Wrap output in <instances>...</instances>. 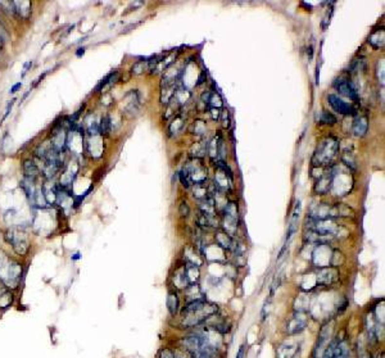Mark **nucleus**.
<instances>
[{"mask_svg": "<svg viewBox=\"0 0 385 358\" xmlns=\"http://www.w3.org/2000/svg\"><path fill=\"white\" fill-rule=\"evenodd\" d=\"M158 358H175V356L170 348H161L158 352Z\"/></svg>", "mask_w": 385, "mask_h": 358, "instance_id": "nucleus-28", "label": "nucleus"}, {"mask_svg": "<svg viewBox=\"0 0 385 358\" xmlns=\"http://www.w3.org/2000/svg\"><path fill=\"white\" fill-rule=\"evenodd\" d=\"M85 50H86V48H85V46H82V48H78V49L76 50V57H77V58H81V57L84 56Z\"/></svg>", "mask_w": 385, "mask_h": 358, "instance_id": "nucleus-37", "label": "nucleus"}, {"mask_svg": "<svg viewBox=\"0 0 385 358\" xmlns=\"http://www.w3.org/2000/svg\"><path fill=\"white\" fill-rule=\"evenodd\" d=\"M166 305H167V309L170 315L172 317H175L180 311V299L177 297V293L171 290V292L167 294V299H166Z\"/></svg>", "mask_w": 385, "mask_h": 358, "instance_id": "nucleus-13", "label": "nucleus"}, {"mask_svg": "<svg viewBox=\"0 0 385 358\" xmlns=\"http://www.w3.org/2000/svg\"><path fill=\"white\" fill-rule=\"evenodd\" d=\"M179 213L181 214L182 217H188V216H189L190 208H189V206H188V203H186V202H182V203L180 204Z\"/></svg>", "mask_w": 385, "mask_h": 358, "instance_id": "nucleus-29", "label": "nucleus"}, {"mask_svg": "<svg viewBox=\"0 0 385 358\" xmlns=\"http://www.w3.org/2000/svg\"><path fill=\"white\" fill-rule=\"evenodd\" d=\"M22 170L25 173V179L30 181H36L38 176L41 175V171L38 169V166L32 159H25L22 163Z\"/></svg>", "mask_w": 385, "mask_h": 358, "instance_id": "nucleus-9", "label": "nucleus"}, {"mask_svg": "<svg viewBox=\"0 0 385 358\" xmlns=\"http://www.w3.org/2000/svg\"><path fill=\"white\" fill-rule=\"evenodd\" d=\"M214 240L217 243V245L220 246L221 249L224 250H232L235 243L234 239L231 238V235H229L228 232L225 231H217L214 235Z\"/></svg>", "mask_w": 385, "mask_h": 358, "instance_id": "nucleus-10", "label": "nucleus"}, {"mask_svg": "<svg viewBox=\"0 0 385 358\" xmlns=\"http://www.w3.org/2000/svg\"><path fill=\"white\" fill-rule=\"evenodd\" d=\"M173 283H175L176 288L184 289V290H185L186 286L189 285L188 284V280H186L185 270H184V267L175 272V275H173Z\"/></svg>", "mask_w": 385, "mask_h": 358, "instance_id": "nucleus-20", "label": "nucleus"}, {"mask_svg": "<svg viewBox=\"0 0 385 358\" xmlns=\"http://www.w3.org/2000/svg\"><path fill=\"white\" fill-rule=\"evenodd\" d=\"M336 89H338V92H339L340 94L346 96V98L352 99V100H356V102L358 100V94L357 92H356V89H354L353 85L350 84V82H348V81L342 80L340 82H338V84H336Z\"/></svg>", "mask_w": 385, "mask_h": 358, "instance_id": "nucleus-12", "label": "nucleus"}, {"mask_svg": "<svg viewBox=\"0 0 385 358\" xmlns=\"http://www.w3.org/2000/svg\"><path fill=\"white\" fill-rule=\"evenodd\" d=\"M111 131V118L108 116H104L99 123V133L100 135H108Z\"/></svg>", "mask_w": 385, "mask_h": 358, "instance_id": "nucleus-24", "label": "nucleus"}, {"mask_svg": "<svg viewBox=\"0 0 385 358\" xmlns=\"http://www.w3.org/2000/svg\"><path fill=\"white\" fill-rule=\"evenodd\" d=\"M368 129V118L366 116H360L354 119L353 122V132L356 136L361 137L366 135Z\"/></svg>", "mask_w": 385, "mask_h": 358, "instance_id": "nucleus-15", "label": "nucleus"}, {"mask_svg": "<svg viewBox=\"0 0 385 358\" xmlns=\"http://www.w3.org/2000/svg\"><path fill=\"white\" fill-rule=\"evenodd\" d=\"M327 100H329L330 106L334 108V111L340 113V114L346 116V114H352V113H353V108H352V106H349L348 103L342 100V99H340L339 96H336V95L330 94L329 96H327Z\"/></svg>", "mask_w": 385, "mask_h": 358, "instance_id": "nucleus-8", "label": "nucleus"}, {"mask_svg": "<svg viewBox=\"0 0 385 358\" xmlns=\"http://www.w3.org/2000/svg\"><path fill=\"white\" fill-rule=\"evenodd\" d=\"M320 121H321L322 123H326V125H335L336 117L334 116V114H331V113L324 111V112L321 113V116H320Z\"/></svg>", "mask_w": 385, "mask_h": 358, "instance_id": "nucleus-26", "label": "nucleus"}, {"mask_svg": "<svg viewBox=\"0 0 385 358\" xmlns=\"http://www.w3.org/2000/svg\"><path fill=\"white\" fill-rule=\"evenodd\" d=\"M25 271L23 264L18 260L11 258L0 249V281L9 290L14 292L19 288Z\"/></svg>", "mask_w": 385, "mask_h": 358, "instance_id": "nucleus-2", "label": "nucleus"}, {"mask_svg": "<svg viewBox=\"0 0 385 358\" xmlns=\"http://www.w3.org/2000/svg\"><path fill=\"white\" fill-rule=\"evenodd\" d=\"M277 358H294L298 353L297 345H281L277 349Z\"/></svg>", "mask_w": 385, "mask_h": 358, "instance_id": "nucleus-19", "label": "nucleus"}, {"mask_svg": "<svg viewBox=\"0 0 385 358\" xmlns=\"http://www.w3.org/2000/svg\"><path fill=\"white\" fill-rule=\"evenodd\" d=\"M117 77H118V72H113V74H109L107 77L104 78V80H102V82L98 85V88H96V92L98 93H104V89L105 88H109L111 85L115 82L116 80H117Z\"/></svg>", "mask_w": 385, "mask_h": 358, "instance_id": "nucleus-21", "label": "nucleus"}, {"mask_svg": "<svg viewBox=\"0 0 385 358\" xmlns=\"http://www.w3.org/2000/svg\"><path fill=\"white\" fill-rule=\"evenodd\" d=\"M32 67V60H27L25 64H23V72H22V77H25V75L27 74L28 70Z\"/></svg>", "mask_w": 385, "mask_h": 358, "instance_id": "nucleus-34", "label": "nucleus"}, {"mask_svg": "<svg viewBox=\"0 0 385 358\" xmlns=\"http://www.w3.org/2000/svg\"><path fill=\"white\" fill-rule=\"evenodd\" d=\"M316 279L319 285H331L338 280V271L335 267H324L320 268Z\"/></svg>", "mask_w": 385, "mask_h": 358, "instance_id": "nucleus-7", "label": "nucleus"}, {"mask_svg": "<svg viewBox=\"0 0 385 358\" xmlns=\"http://www.w3.org/2000/svg\"><path fill=\"white\" fill-rule=\"evenodd\" d=\"M384 59H380L378 62V64H376V77H378V81L379 84L384 85V80H385V76H384Z\"/></svg>", "mask_w": 385, "mask_h": 358, "instance_id": "nucleus-25", "label": "nucleus"}, {"mask_svg": "<svg viewBox=\"0 0 385 358\" xmlns=\"http://www.w3.org/2000/svg\"><path fill=\"white\" fill-rule=\"evenodd\" d=\"M3 238L18 257H25L30 253L31 240L23 227H9L4 232Z\"/></svg>", "mask_w": 385, "mask_h": 358, "instance_id": "nucleus-3", "label": "nucleus"}, {"mask_svg": "<svg viewBox=\"0 0 385 358\" xmlns=\"http://www.w3.org/2000/svg\"><path fill=\"white\" fill-rule=\"evenodd\" d=\"M331 183H333V175H329L327 172L322 173L316 181L315 191L317 194H326L331 188Z\"/></svg>", "mask_w": 385, "mask_h": 358, "instance_id": "nucleus-11", "label": "nucleus"}, {"mask_svg": "<svg viewBox=\"0 0 385 358\" xmlns=\"http://www.w3.org/2000/svg\"><path fill=\"white\" fill-rule=\"evenodd\" d=\"M247 356V345L242 344L239 347V351L236 353V358H244Z\"/></svg>", "mask_w": 385, "mask_h": 358, "instance_id": "nucleus-32", "label": "nucleus"}, {"mask_svg": "<svg viewBox=\"0 0 385 358\" xmlns=\"http://www.w3.org/2000/svg\"><path fill=\"white\" fill-rule=\"evenodd\" d=\"M46 75H48V72H44V74H42V75H40V76H38V77L35 80L34 85H32V88H35V86H38V84H40V82H41V81L46 77Z\"/></svg>", "mask_w": 385, "mask_h": 358, "instance_id": "nucleus-36", "label": "nucleus"}, {"mask_svg": "<svg viewBox=\"0 0 385 358\" xmlns=\"http://www.w3.org/2000/svg\"><path fill=\"white\" fill-rule=\"evenodd\" d=\"M211 113H212V119H220L221 118V112H220V108H216V107H212L211 108Z\"/></svg>", "mask_w": 385, "mask_h": 358, "instance_id": "nucleus-33", "label": "nucleus"}, {"mask_svg": "<svg viewBox=\"0 0 385 358\" xmlns=\"http://www.w3.org/2000/svg\"><path fill=\"white\" fill-rule=\"evenodd\" d=\"M184 270H185V276H186V280H188V284L189 285L196 284L200 276L199 267L192 266V264H188L185 267H184Z\"/></svg>", "mask_w": 385, "mask_h": 358, "instance_id": "nucleus-18", "label": "nucleus"}, {"mask_svg": "<svg viewBox=\"0 0 385 358\" xmlns=\"http://www.w3.org/2000/svg\"><path fill=\"white\" fill-rule=\"evenodd\" d=\"M185 294L186 298H188V303L198 301V299H203V294H202V290H200L198 284L188 285L185 289Z\"/></svg>", "mask_w": 385, "mask_h": 358, "instance_id": "nucleus-17", "label": "nucleus"}, {"mask_svg": "<svg viewBox=\"0 0 385 358\" xmlns=\"http://www.w3.org/2000/svg\"><path fill=\"white\" fill-rule=\"evenodd\" d=\"M338 148H339V143L335 139H326V140L321 141V144L317 147L313 159H312L313 165H329V162H331V159L338 153Z\"/></svg>", "mask_w": 385, "mask_h": 358, "instance_id": "nucleus-4", "label": "nucleus"}, {"mask_svg": "<svg viewBox=\"0 0 385 358\" xmlns=\"http://www.w3.org/2000/svg\"><path fill=\"white\" fill-rule=\"evenodd\" d=\"M384 40H385V32L383 28L376 30L372 32L370 38H368V44L374 48V49H383L384 48Z\"/></svg>", "mask_w": 385, "mask_h": 358, "instance_id": "nucleus-16", "label": "nucleus"}, {"mask_svg": "<svg viewBox=\"0 0 385 358\" xmlns=\"http://www.w3.org/2000/svg\"><path fill=\"white\" fill-rule=\"evenodd\" d=\"M299 213H301V202H298V203H297V206H295V208H294V212H293V216H291L290 224H289V227H288L287 243H285V244H288V242H289V240H290V239L293 238V235H294L295 232H297V230H298V218H299Z\"/></svg>", "mask_w": 385, "mask_h": 358, "instance_id": "nucleus-14", "label": "nucleus"}, {"mask_svg": "<svg viewBox=\"0 0 385 358\" xmlns=\"http://www.w3.org/2000/svg\"><path fill=\"white\" fill-rule=\"evenodd\" d=\"M217 311V304L207 302L204 298L186 303L181 311V325L184 327H198L206 323L207 320L216 315Z\"/></svg>", "mask_w": 385, "mask_h": 358, "instance_id": "nucleus-1", "label": "nucleus"}, {"mask_svg": "<svg viewBox=\"0 0 385 358\" xmlns=\"http://www.w3.org/2000/svg\"><path fill=\"white\" fill-rule=\"evenodd\" d=\"M21 88H22V82L19 81V82H17V84H14L13 86H12L11 90H9V94H16V93H17Z\"/></svg>", "mask_w": 385, "mask_h": 358, "instance_id": "nucleus-35", "label": "nucleus"}, {"mask_svg": "<svg viewBox=\"0 0 385 358\" xmlns=\"http://www.w3.org/2000/svg\"><path fill=\"white\" fill-rule=\"evenodd\" d=\"M14 102H16V99H12L11 102H9L7 104V108H5V113H4L3 118H1V121H0V125H1V123H3L4 121H5V119H7L8 116H9V113H11L12 108H13V106H14Z\"/></svg>", "mask_w": 385, "mask_h": 358, "instance_id": "nucleus-30", "label": "nucleus"}, {"mask_svg": "<svg viewBox=\"0 0 385 358\" xmlns=\"http://www.w3.org/2000/svg\"><path fill=\"white\" fill-rule=\"evenodd\" d=\"M172 352H173V356H175V358H194L192 355H190V353H188L185 349H182L181 347L172 349Z\"/></svg>", "mask_w": 385, "mask_h": 358, "instance_id": "nucleus-27", "label": "nucleus"}, {"mask_svg": "<svg viewBox=\"0 0 385 358\" xmlns=\"http://www.w3.org/2000/svg\"><path fill=\"white\" fill-rule=\"evenodd\" d=\"M221 114H222V125H224L225 127H229L230 126V114H229V111L228 109H224L222 112H221Z\"/></svg>", "mask_w": 385, "mask_h": 358, "instance_id": "nucleus-31", "label": "nucleus"}, {"mask_svg": "<svg viewBox=\"0 0 385 358\" xmlns=\"http://www.w3.org/2000/svg\"><path fill=\"white\" fill-rule=\"evenodd\" d=\"M307 326V317L305 316L303 311H298V313H295L294 316L289 320V322L287 325V333L288 335H297V334L302 333Z\"/></svg>", "mask_w": 385, "mask_h": 358, "instance_id": "nucleus-6", "label": "nucleus"}, {"mask_svg": "<svg viewBox=\"0 0 385 358\" xmlns=\"http://www.w3.org/2000/svg\"><path fill=\"white\" fill-rule=\"evenodd\" d=\"M145 71H149V60H139L131 67V74L135 75V76L144 74Z\"/></svg>", "mask_w": 385, "mask_h": 358, "instance_id": "nucleus-22", "label": "nucleus"}, {"mask_svg": "<svg viewBox=\"0 0 385 358\" xmlns=\"http://www.w3.org/2000/svg\"><path fill=\"white\" fill-rule=\"evenodd\" d=\"M1 236H3V235H0V238H1Z\"/></svg>", "mask_w": 385, "mask_h": 358, "instance_id": "nucleus-39", "label": "nucleus"}, {"mask_svg": "<svg viewBox=\"0 0 385 358\" xmlns=\"http://www.w3.org/2000/svg\"><path fill=\"white\" fill-rule=\"evenodd\" d=\"M182 172L188 176L192 184H202L207 179V170L203 166V163L198 158L194 161L189 162V165L186 166L185 169L182 170Z\"/></svg>", "mask_w": 385, "mask_h": 358, "instance_id": "nucleus-5", "label": "nucleus"}, {"mask_svg": "<svg viewBox=\"0 0 385 358\" xmlns=\"http://www.w3.org/2000/svg\"><path fill=\"white\" fill-rule=\"evenodd\" d=\"M80 257H81V256H80V253H75L74 256L71 257V260H72V261H77V260H80Z\"/></svg>", "mask_w": 385, "mask_h": 358, "instance_id": "nucleus-38", "label": "nucleus"}, {"mask_svg": "<svg viewBox=\"0 0 385 358\" xmlns=\"http://www.w3.org/2000/svg\"><path fill=\"white\" fill-rule=\"evenodd\" d=\"M192 193H194V197L199 200H204L207 197H208V193H207L204 183L194 184V186H192Z\"/></svg>", "mask_w": 385, "mask_h": 358, "instance_id": "nucleus-23", "label": "nucleus"}]
</instances>
